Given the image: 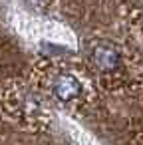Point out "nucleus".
Returning <instances> with one entry per match:
<instances>
[{"label":"nucleus","mask_w":143,"mask_h":145,"mask_svg":"<svg viewBox=\"0 0 143 145\" xmlns=\"http://www.w3.org/2000/svg\"><path fill=\"white\" fill-rule=\"evenodd\" d=\"M93 62L103 72H113L119 66V54L111 46H99L93 52Z\"/></svg>","instance_id":"nucleus-2"},{"label":"nucleus","mask_w":143,"mask_h":145,"mask_svg":"<svg viewBox=\"0 0 143 145\" xmlns=\"http://www.w3.org/2000/svg\"><path fill=\"white\" fill-rule=\"evenodd\" d=\"M52 89H54V95L58 97V99H62V101H72V99H76L78 95H80V82L74 78V76H70V74H62V76H58L56 80H54V86H52Z\"/></svg>","instance_id":"nucleus-1"}]
</instances>
